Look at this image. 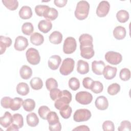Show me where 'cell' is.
Masks as SVG:
<instances>
[{"instance_id":"1","label":"cell","mask_w":131,"mask_h":131,"mask_svg":"<svg viewBox=\"0 0 131 131\" xmlns=\"http://www.w3.org/2000/svg\"><path fill=\"white\" fill-rule=\"evenodd\" d=\"M89 10V3L85 1H80L77 4L74 13L75 16L79 20H83L88 17Z\"/></svg>"},{"instance_id":"2","label":"cell","mask_w":131,"mask_h":131,"mask_svg":"<svg viewBox=\"0 0 131 131\" xmlns=\"http://www.w3.org/2000/svg\"><path fill=\"white\" fill-rule=\"evenodd\" d=\"M72 100V94L67 91L63 90L62 91L61 96L55 100L54 106L56 108L60 110L61 108L68 105Z\"/></svg>"},{"instance_id":"3","label":"cell","mask_w":131,"mask_h":131,"mask_svg":"<svg viewBox=\"0 0 131 131\" xmlns=\"http://www.w3.org/2000/svg\"><path fill=\"white\" fill-rule=\"evenodd\" d=\"M74 66L75 61L74 59L71 58H67L63 60L59 69V72L62 75H68L73 72Z\"/></svg>"},{"instance_id":"4","label":"cell","mask_w":131,"mask_h":131,"mask_svg":"<svg viewBox=\"0 0 131 131\" xmlns=\"http://www.w3.org/2000/svg\"><path fill=\"white\" fill-rule=\"evenodd\" d=\"M27 60L32 65L38 64L40 61V56L38 51L33 48H29L26 53Z\"/></svg>"},{"instance_id":"5","label":"cell","mask_w":131,"mask_h":131,"mask_svg":"<svg viewBox=\"0 0 131 131\" xmlns=\"http://www.w3.org/2000/svg\"><path fill=\"white\" fill-rule=\"evenodd\" d=\"M91 113L90 110L85 108H81L75 111L73 115V119L77 122L86 121L91 117Z\"/></svg>"},{"instance_id":"6","label":"cell","mask_w":131,"mask_h":131,"mask_svg":"<svg viewBox=\"0 0 131 131\" xmlns=\"http://www.w3.org/2000/svg\"><path fill=\"white\" fill-rule=\"evenodd\" d=\"M77 43L76 39L73 37H68L64 41L63 45V51L65 54L73 53L76 49Z\"/></svg>"},{"instance_id":"7","label":"cell","mask_w":131,"mask_h":131,"mask_svg":"<svg viewBox=\"0 0 131 131\" xmlns=\"http://www.w3.org/2000/svg\"><path fill=\"white\" fill-rule=\"evenodd\" d=\"M75 99L79 103L83 105H87L92 102L93 100L92 95L86 91H80L78 92L75 96Z\"/></svg>"},{"instance_id":"8","label":"cell","mask_w":131,"mask_h":131,"mask_svg":"<svg viewBox=\"0 0 131 131\" xmlns=\"http://www.w3.org/2000/svg\"><path fill=\"white\" fill-rule=\"evenodd\" d=\"M105 59L109 63L116 65L122 61V56L119 53L114 51H108L105 54Z\"/></svg>"},{"instance_id":"9","label":"cell","mask_w":131,"mask_h":131,"mask_svg":"<svg viewBox=\"0 0 131 131\" xmlns=\"http://www.w3.org/2000/svg\"><path fill=\"white\" fill-rule=\"evenodd\" d=\"M110 9V3L106 1H102L99 4L97 10L96 14L98 17H103L106 16Z\"/></svg>"},{"instance_id":"10","label":"cell","mask_w":131,"mask_h":131,"mask_svg":"<svg viewBox=\"0 0 131 131\" xmlns=\"http://www.w3.org/2000/svg\"><path fill=\"white\" fill-rule=\"evenodd\" d=\"M29 43L27 38L23 36H18L15 38L14 47L16 50L22 51L26 49Z\"/></svg>"},{"instance_id":"11","label":"cell","mask_w":131,"mask_h":131,"mask_svg":"<svg viewBox=\"0 0 131 131\" xmlns=\"http://www.w3.org/2000/svg\"><path fill=\"white\" fill-rule=\"evenodd\" d=\"M105 67V63L102 60H94L92 63V71L94 74L98 75H101L102 74Z\"/></svg>"},{"instance_id":"12","label":"cell","mask_w":131,"mask_h":131,"mask_svg":"<svg viewBox=\"0 0 131 131\" xmlns=\"http://www.w3.org/2000/svg\"><path fill=\"white\" fill-rule=\"evenodd\" d=\"M80 55L82 57L89 59L92 58L95 52L93 49V46H84L80 47Z\"/></svg>"},{"instance_id":"13","label":"cell","mask_w":131,"mask_h":131,"mask_svg":"<svg viewBox=\"0 0 131 131\" xmlns=\"http://www.w3.org/2000/svg\"><path fill=\"white\" fill-rule=\"evenodd\" d=\"M117 69L116 67H113L109 65L105 67L102 74L104 78L107 80L113 79L116 75Z\"/></svg>"},{"instance_id":"14","label":"cell","mask_w":131,"mask_h":131,"mask_svg":"<svg viewBox=\"0 0 131 131\" xmlns=\"http://www.w3.org/2000/svg\"><path fill=\"white\" fill-rule=\"evenodd\" d=\"M95 104L97 109L102 111L105 110L108 106V100L105 96H100L96 98Z\"/></svg>"},{"instance_id":"15","label":"cell","mask_w":131,"mask_h":131,"mask_svg":"<svg viewBox=\"0 0 131 131\" xmlns=\"http://www.w3.org/2000/svg\"><path fill=\"white\" fill-rule=\"evenodd\" d=\"M61 62V57L57 55L51 56L48 60V66L52 70H56Z\"/></svg>"},{"instance_id":"16","label":"cell","mask_w":131,"mask_h":131,"mask_svg":"<svg viewBox=\"0 0 131 131\" xmlns=\"http://www.w3.org/2000/svg\"><path fill=\"white\" fill-rule=\"evenodd\" d=\"M79 41L80 42V47L84 46H93V39L92 35L89 34H82L79 38Z\"/></svg>"},{"instance_id":"17","label":"cell","mask_w":131,"mask_h":131,"mask_svg":"<svg viewBox=\"0 0 131 131\" xmlns=\"http://www.w3.org/2000/svg\"><path fill=\"white\" fill-rule=\"evenodd\" d=\"M52 28V24L50 20L48 19H42L38 24V28L40 31L43 33L49 32Z\"/></svg>"},{"instance_id":"18","label":"cell","mask_w":131,"mask_h":131,"mask_svg":"<svg viewBox=\"0 0 131 131\" xmlns=\"http://www.w3.org/2000/svg\"><path fill=\"white\" fill-rule=\"evenodd\" d=\"M12 44V40L10 37L1 35L0 36V54L2 55L5 52L6 48Z\"/></svg>"},{"instance_id":"19","label":"cell","mask_w":131,"mask_h":131,"mask_svg":"<svg viewBox=\"0 0 131 131\" xmlns=\"http://www.w3.org/2000/svg\"><path fill=\"white\" fill-rule=\"evenodd\" d=\"M77 71L80 74L84 75L89 72V63L83 60H79L77 64Z\"/></svg>"},{"instance_id":"20","label":"cell","mask_w":131,"mask_h":131,"mask_svg":"<svg viewBox=\"0 0 131 131\" xmlns=\"http://www.w3.org/2000/svg\"><path fill=\"white\" fill-rule=\"evenodd\" d=\"M19 16L23 19L30 18L32 16V11L31 7L28 6H23L19 11Z\"/></svg>"},{"instance_id":"21","label":"cell","mask_w":131,"mask_h":131,"mask_svg":"<svg viewBox=\"0 0 131 131\" xmlns=\"http://www.w3.org/2000/svg\"><path fill=\"white\" fill-rule=\"evenodd\" d=\"M126 32L124 27L119 26L115 28L113 30V35L118 40H121L125 38Z\"/></svg>"},{"instance_id":"22","label":"cell","mask_w":131,"mask_h":131,"mask_svg":"<svg viewBox=\"0 0 131 131\" xmlns=\"http://www.w3.org/2000/svg\"><path fill=\"white\" fill-rule=\"evenodd\" d=\"M12 116L9 112H6L4 115L0 118V124L5 128H8L12 123Z\"/></svg>"},{"instance_id":"23","label":"cell","mask_w":131,"mask_h":131,"mask_svg":"<svg viewBox=\"0 0 131 131\" xmlns=\"http://www.w3.org/2000/svg\"><path fill=\"white\" fill-rule=\"evenodd\" d=\"M30 41L33 45L38 46L43 43L44 37L42 34L38 32H34L30 36Z\"/></svg>"},{"instance_id":"24","label":"cell","mask_w":131,"mask_h":131,"mask_svg":"<svg viewBox=\"0 0 131 131\" xmlns=\"http://www.w3.org/2000/svg\"><path fill=\"white\" fill-rule=\"evenodd\" d=\"M49 39L51 43L58 45L60 43L62 40V35L60 32L55 31L50 35Z\"/></svg>"},{"instance_id":"25","label":"cell","mask_w":131,"mask_h":131,"mask_svg":"<svg viewBox=\"0 0 131 131\" xmlns=\"http://www.w3.org/2000/svg\"><path fill=\"white\" fill-rule=\"evenodd\" d=\"M58 12L57 10L54 8H49L47 9L43 15V16L48 20H54L57 17Z\"/></svg>"},{"instance_id":"26","label":"cell","mask_w":131,"mask_h":131,"mask_svg":"<svg viewBox=\"0 0 131 131\" xmlns=\"http://www.w3.org/2000/svg\"><path fill=\"white\" fill-rule=\"evenodd\" d=\"M19 74L22 79L27 80L31 77L32 70L30 67L27 65H24L21 67L19 70Z\"/></svg>"},{"instance_id":"27","label":"cell","mask_w":131,"mask_h":131,"mask_svg":"<svg viewBox=\"0 0 131 131\" xmlns=\"http://www.w3.org/2000/svg\"><path fill=\"white\" fill-rule=\"evenodd\" d=\"M27 124L31 127H35L38 124L39 119L35 113H31L26 117Z\"/></svg>"},{"instance_id":"28","label":"cell","mask_w":131,"mask_h":131,"mask_svg":"<svg viewBox=\"0 0 131 131\" xmlns=\"http://www.w3.org/2000/svg\"><path fill=\"white\" fill-rule=\"evenodd\" d=\"M29 87L25 82H20L16 86V92L20 95L26 96L29 93Z\"/></svg>"},{"instance_id":"29","label":"cell","mask_w":131,"mask_h":131,"mask_svg":"<svg viewBox=\"0 0 131 131\" xmlns=\"http://www.w3.org/2000/svg\"><path fill=\"white\" fill-rule=\"evenodd\" d=\"M11 124L18 128H21L24 125V119L22 115L18 113L14 114L12 116Z\"/></svg>"},{"instance_id":"30","label":"cell","mask_w":131,"mask_h":131,"mask_svg":"<svg viewBox=\"0 0 131 131\" xmlns=\"http://www.w3.org/2000/svg\"><path fill=\"white\" fill-rule=\"evenodd\" d=\"M30 86L34 90H39L42 88L43 82L41 78L39 77H34L30 81Z\"/></svg>"},{"instance_id":"31","label":"cell","mask_w":131,"mask_h":131,"mask_svg":"<svg viewBox=\"0 0 131 131\" xmlns=\"http://www.w3.org/2000/svg\"><path fill=\"white\" fill-rule=\"evenodd\" d=\"M116 17L118 21L124 23L129 19V13L125 10H120L117 13Z\"/></svg>"},{"instance_id":"32","label":"cell","mask_w":131,"mask_h":131,"mask_svg":"<svg viewBox=\"0 0 131 131\" xmlns=\"http://www.w3.org/2000/svg\"><path fill=\"white\" fill-rule=\"evenodd\" d=\"M23 106L26 112H31L35 108V102L32 99H27L24 101Z\"/></svg>"},{"instance_id":"33","label":"cell","mask_w":131,"mask_h":131,"mask_svg":"<svg viewBox=\"0 0 131 131\" xmlns=\"http://www.w3.org/2000/svg\"><path fill=\"white\" fill-rule=\"evenodd\" d=\"M23 102L24 101L22 98L19 97H15L14 98L12 99L10 107V109L13 111H17L23 105Z\"/></svg>"},{"instance_id":"34","label":"cell","mask_w":131,"mask_h":131,"mask_svg":"<svg viewBox=\"0 0 131 131\" xmlns=\"http://www.w3.org/2000/svg\"><path fill=\"white\" fill-rule=\"evenodd\" d=\"M2 3L10 10L14 11L18 7V2L16 0H3Z\"/></svg>"},{"instance_id":"35","label":"cell","mask_w":131,"mask_h":131,"mask_svg":"<svg viewBox=\"0 0 131 131\" xmlns=\"http://www.w3.org/2000/svg\"><path fill=\"white\" fill-rule=\"evenodd\" d=\"M47 120L49 125H54L59 121V117L57 113L55 112H50L47 116Z\"/></svg>"},{"instance_id":"36","label":"cell","mask_w":131,"mask_h":131,"mask_svg":"<svg viewBox=\"0 0 131 131\" xmlns=\"http://www.w3.org/2000/svg\"><path fill=\"white\" fill-rule=\"evenodd\" d=\"M21 31L26 35H31L34 31V27L32 23L26 22L23 24L21 27Z\"/></svg>"},{"instance_id":"37","label":"cell","mask_w":131,"mask_h":131,"mask_svg":"<svg viewBox=\"0 0 131 131\" xmlns=\"http://www.w3.org/2000/svg\"><path fill=\"white\" fill-rule=\"evenodd\" d=\"M103 89V86L101 82L99 81H94L90 90L95 94H99L102 92Z\"/></svg>"},{"instance_id":"38","label":"cell","mask_w":131,"mask_h":131,"mask_svg":"<svg viewBox=\"0 0 131 131\" xmlns=\"http://www.w3.org/2000/svg\"><path fill=\"white\" fill-rule=\"evenodd\" d=\"M120 90V86L117 83H113L107 88V93L109 95L113 96L116 95Z\"/></svg>"},{"instance_id":"39","label":"cell","mask_w":131,"mask_h":131,"mask_svg":"<svg viewBox=\"0 0 131 131\" xmlns=\"http://www.w3.org/2000/svg\"><path fill=\"white\" fill-rule=\"evenodd\" d=\"M72 112V108L68 105L62 108H61L59 110V113L61 116L64 119H68L70 117L71 114Z\"/></svg>"},{"instance_id":"40","label":"cell","mask_w":131,"mask_h":131,"mask_svg":"<svg viewBox=\"0 0 131 131\" xmlns=\"http://www.w3.org/2000/svg\"><path fill=\"white\" fill-rule=\"evenodd\" d=\"M50 112V109L46 105H42L39 107L38 110V113L40 117L43 119H47V116L49 112Z\"/></svg>"},{"instance_id":"41","label":"cell","mask_w":131,"mask_h":131,"mask_svg":"<svg viewBox=\"0 0 131 131\" xmlns=\"http://www.w3.org/2000/svg\"><path fill=\"white\" fill-rule=\"evenodd\" d=\"M69 86L73 91L77 90L80 87L79 80L76 77H72L69 80Z\"/></svg>"},{"instance_id":"42","label":"cell","mask_w":131,"mask_h":131,"mask_svg":"<svg viewBox=\"0 0 131 131\" xmlns=\"http://www.w3.org/2000/svg\"><path fill=\"white\" fill-rule=\"evenodd\" d=\"M120 78L123 81H127L130 78V72L127 68H123L121 70L119 73Z\"/></svg>"},{"instance_id":"43","label":"cell","mask_w":131,"mask_h":131,"mask_svg":"<svg viewBox=\"0 0 131 131\" xmlns=\"http://www.w3.org/2000/svg\"><path fill=\"white\" fill-rule=\"evenodd\" d=\"M46 86L48 90L51 91L52 89L58 87V83L56 79L53 78H49L46 81Z\"/></svg>"},{"instance_id":"44","label":"cell","mask_w":131,"mask_h":131,"mask_svg":"<svg viewBox=\"0 0 131 131\" xmlns=\"http://www.w3.org/2000/svg\"><path fill=\"white\" fill-rule=\"evenodd\" d=\"M49 7L47 5H38L35 7V12L36 14L39 16H43V14Z\"/></svg>"},{"instance_id":"45","label":"cell","mask_w":131,"mask_h":131,"mask_svg":"<svg viewBox=\"0 0 131 131\" xmlns=\"http://www.w3.org/2000/svg\"><path fill=\"white\" fill-rule=\"evenodd\" d=\"M130 122L128 120H123L122 121L119 127L118 130L119 131H130L131 129Z\"/></svg>"},{"instance_id":"46","label":"cell","mask_w":131,"mask_h":131,"mask_svg":"<svg viewBox=\"0 0 131 131\" xmlns=\"http://www.w3.org/2000/svg\"><path fill=\"white\" fill-rule=\"evenodd\" d=\"M62 94V91H61L59 89L54 88L50 91V98L52 100L55 101L58 98H59Z\"/></svg>"},{"instance_id":"47","label":"cell","mask_w":131,"mask_h":131,"mask_svg":"<svg viewBox=\"0 0 131 131\" xmlns=\"http://www.w3.org/2000/svg\"><path fill=\"white\" fill-rule=\"evenodd\" d=\"M102 129L104 131H114L115 130L114 124L112 121H105L102 124Z\"/></svg>"},{"instance_id":"48","label":"cell","mask_w":131,"mask_h":131,"mask_svg":"<svg viewBox=\"0 0 131 131\" xmlns=\"http://www.w3.org/2000/svg\"><path fill=\"white\" fill-rule=\"evenodd\" d=\"M12 99L10 97H4L2 98L1 104L3 107L5 108H9L10 107Z\"/></svg>"},{"instance_id":"49","label":"cell","mask_w":131,"mask_h":131,"mask_svg":"<svg viewBox=\"0 0 131 131\" xmlns=\"http://www.w3.org/2000/svg\"><path fill=\"white\" fill-rule=\"evenodd\" d=\"M93 81V80L91 78L87 77L83 79L82 85L84 88L87 89H91Z\"/></svg>"},{"instance_id":"50","label":"cell","mask_w":131,"mask_h":131,"mask_svg":"<svg viewBox=\"0 0 131 131\" xmlns=\"http://www.w3.org/2000/svg\"><path fill=\"white\" fill-rule=\"evenodd\" d=\"M49 129L51 131H60L61 129V125L60 122L59 121L57 123L54 125H49Z\"/></svg>"},{"instance_id":"51","label":"cell","mask_w":131,"mask_h":131,"mask_svg":"<svg viewBox=\"0 0 131 131\" xmlns=\"http://www.w3.org/2000/svg\"><path fill=\"white\" fill-rule=\"evenodd\" d=\"M67 0H55L54 1V4L58 7H63L67 4Z\"/></svg>"},{"instance_id":"52","label":"cell","mask_w":131,"mask_h":131,"mask_svg":"<svg viewBox=\"0 0 131 131\" xmlns=\"http://www.w3.org/2000/svg\"><path fill=\"white\" fill-rule=\"evenodd\" d=\"M73 130H80V131H86V130H90V128L88 126L86 125H80L79 126L76 127V128H74Z\"/></svg>"},{"instance_id":"53","label":"cell","mask_w":131,"mask_h":131,"mask_svg":"<svg viewBox=\"0 0 131 131\" xmlns=\"http://www.w3.org/2000/svg\"><path fill=\"white\" fill-rule=\"evenodd\" d=\"M18 128L15 126V125L12 124L11 125H10L8 128L6 129L7 131H9V130H18Z\"/></svg>"}]
</instances>
